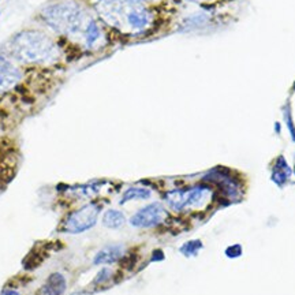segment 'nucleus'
I'll return each mask as SVG.
<instances>
[{
  "instance_id": "6ab92c4d",
  "label": "nucleus",
  "mask_w": 295,
  "mask_h": 295,
  "mask_svg": "<svg viewBox=\"0 0 295 295\" xmlns=\"http://www.w3.org/2000/svg\"><path fill=\"white\" fill-rule=\"evenodd\" d=\"M139 2H143V0H139Z\"/></svg>"
},
{
  "instance_id": "2eb2a0df",
  "label": "nucleus",
  "mask_w": 295,
  "mask_h": 295,
  "mask_svg": "<svg viewBox=\"0 0 295 295\" xmlns=\"http://www.w3.org/2000/svg\"><path fill=\"white\" fill-rule=\"evenodd\" d=\"M227 257H231V258H235V257H239L242 254V246L241 245H234L226 250Z\"/></svg>"
},
{
  "instance_id": "4468645a",
  "label": "nucleus",
  "mask_w": 295,
  "mask_h": 295,
  "mask_svg": "<svg viewBox=\"0 0 295 295\" xmlns=\"http://www.w3.org/2000/svg\"><path fill=\"white\" fill-rule=\"evenodd\" d=\"M201 249H202V242L198 241V239H195V241H189V242L185 243L181 248V253L186 257L197 256V253L200 252Z\"/></svg>"
},
{
  "instance_id": "a211bd4d",
  "label": "nucleus",
  "mask_w": 295,
  "mask_h": 295,
  "mask_svg": "<svg viewBox=\"0 0 295 295\" xmlns=\"http://www.w3.org/2000/svg\"><path fill=\"white\" fill-rule=\"evenodd\" d=\"M2 295H21V294H19V292L15 290H5Z\"/></svg>"
},
{
  "instance_id": "423d86ee",
  "label": "nucleus",
  "mask_w": 295,
  "mask_h": 295,
  "mask_svg": "<svg viewBox=\"0 0 295 295\" xmlns=\"http://www.w3.org/2000/svg\"><path fill=\"white\" fill-rule=\"evenodd\" d=\"M167 219V211L160 202H152V204L143 206L130 217V224L137 228H152Z\"/></svg>"
},
{
  "instance_id": "f8f14e48",
  "label": "nucleus",
  "mask_w": 295,
  "mask_h": 295,
  "mask_svg": "<svg viewBox=\"0 0 295 295\" xmlns=\"http://www.w3.org/2000/svg\"><path fill=\"white\" fill-rule=\"evenodd\" d=\"M152 197V191L146 189V187H130L127 189L121 198V205L126 204L129 201H134V200H148Z\"/></svg>"
},
{
  "instance_id": "f3484780",
  "label": "nucleus",
  "mask_w": 295,
  "mask_h": 295,
  "mask_svg": "<svg viewBox=\"0 0 295 295\" xmlns=\"http://www.w3.org/2000/svg\"><path fill=\"white\" fill-rule=\"evenodd\" d=\"M9 66H11L9 59H7L3 53H0V71H2V70H5L6 67H9Z\"/></svg>"
},
{
  "instance_id": "6e6552de",
  "label": "nucleus",
  "mask_w": 295,
  "mask_h": 295,
  "mask_svg": "<svg viewBox=\"0 0 295 295\" xmlns=\"http://www.w3.org/2000/svg\"><path fill=\"white\" fill-rule=\"evenodd\" d=\"M66 278L59 272L49 275L47 282L44 283V286L40 290V295H63L66 291Z\"/></svg>"
},
{
  "instance_id": "1a4fd4ad",
  "label": "nucleus",
  "mask_w": 295,
  "mask_h": 295,
  "mask_svg": "<svg viewBox=\"0 0 295 295\" xmlns=\"http://www.w3.org/2000/svg\"><path fill=\"white\" fill-rule=\"evenodd\" d=\"M22 78L21 70L15 66H9L5 70L0 71V95H3L10 89H13Z\"/></svg>"
},
{
  "instance_id": "9b49d317",
  "label": "nucleus",
  "mask_w": 295,
  "mask_h": 295,
  "mask_svg": "<svg viewBox=\"0 0 295 295\" xmlns=\"http://www.w3.org/2000/svg\"><path fill=\"white\" fill-rule=\"evenodd\" d=\"M83 41H85V45L87 48H95L97 44L100 43L101 37H103V32H101L100 25L92 19L89 22V25L86 26L85 32H83Z\"/></svg>"
},
{
  "instance_id": "39448f33",
  "label": "nucleus",
  "mask_w": 295,
  "mask_h": 295,
  "mask_svg": "<svg viewBox=\"0 0 295 295\" xmlns=\"http://www.w3.org/2000/svg\"><path fill=\"white\" fill-rule=\"evenodd\" d=\"M101 212V206L99 204L91 202L83 205L82 208L77 209L66 217L62 224V232L66 234H81L91 230L96 226L99 215Z\"/></svg>"
},
{
  "instance_id": "f257e3e1",
  "label": "nucleus",
  "mask_w": 295,
  "mask_h": 295,
  "mask_svg": "<svg viewBox=\"0 0 295 295\" xmlns=\"http://www.w3.org/2000/svg\"><path fill=\"white\" fill-rule=\"evenodd\" d=\"M96 11L105 23L126 35H141L153 23L151 10L139 0H99Z\"/></svg>"
},
{
  "instance_id": "0eeeda50",
  "label": "nucleus",
  "mask_w": 295,
  "mask_h": 295,
  "mask_svg": "<svg viewBox=\"0 0 295 295\" xmlns=\"http://www.w3.org/2000/svg\"><path fill=\"white\" fill-rule=\"evenodd\" d=\"M125 254V249L122 245H109L105 246L97 252V254L93 258V264L95 265H108L116 262Z\"/></svg>"
},
{
  "instance_id": "7ed1b4c3",
  "label": "nucleus",
  "mask_w": 295,
  "mask_h": 295,
  "mask_svg": "<svg viewBox=\"0 0 295 295\" xmlns=\"http://www.w3.org/2000/svg\"><path fill=\"white\" fill-rule=\"evenodd\" d=\"M44 21L56 32H61L63 35H78L85 32L92 18L86 15V11L82 9V6L77 2L67 0L61 2L45 7L43 10Z\"/></svg>"
},
{
  "instance_id": "20e7f679",
  "label": "nucleus",
  "mask_w": 295,
  "mask_h": 295,
  "mask_svg": "<svg viewBox=\"0 0 295 295\" xmlns=\"http://www.w3.org/2000/svg\"><path fill=\"white\" fill-rule=\"evenodd\" d=\"M211 194L206 186H193L189 189H175L165 193L164 200L168 206L174 211H185L187 208H195L204 204Z\"/></svg>"
},
{
  "instance_id": "9d476101",
  "label": "nucleus",
  "mask_w": 295,
  "mask_h": 295,
  "mask_svg": "<svg viewBox=\"0 0 295 295\" xmlns=\"http://www.w3.org/2000/svg\"><path fill=\"white\" fill-rule=\"evenodd\" d=\"M291 175V168L287 164L286 159L283 156H280L275 163L274 172H272V181H274L276 185L279 186H283L284 183L288 181Z\"/></svg>"
},
{
  "instance_id": "dca6fc26",
  "label": "nucleus",
  "mask_w": 295,
  "mask_h": 295,
  "mask_svg": "<svg viewBox=\"0 0 295 295\" xmlns=\"http://www.w3.org/2000/svg\"><path fill=\"white\" fill-rule=\"evenodd\" d=\"M111 278V271H109L108 268H104V269H101L100 272H99V276L96 278V282L99 283V282H104V280H107V279H109Z\"/></svg>"
},
{
  "instance_id": "f03ea898",
  "label": "nucleus",
  "mask_w": 295,
  "mask_h": 295,
  "mask_svg": "<svg viewBox=\"0 0 295 295\" xmlns=\"http://www.w3.org/2000/svg\"><path fill=\"white\" fill-rule=\"evenodd\" d=\"M10 55L25 65H43L55 62L59 56L56 44L40 31H22L9 43Z\"/></svg>"
},
{
  "instance_id": "ddd939ff",
  "label": "nucleus",
  "mask_w": 295,
  "mask_h": 295,
  "mask_svg": "<svg viewBox=\"0 0 295 295\" xmlns=\"http://www.w3.org/2000/svg\"><path fill=\"white\" fill-rule=\"evenodd\" d=\"M125 223L126 217L117 209H108L103 216V224L108 228H121Z\"/></svg>"
}]
</instances>
